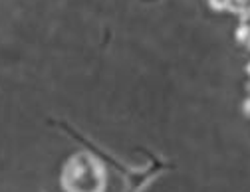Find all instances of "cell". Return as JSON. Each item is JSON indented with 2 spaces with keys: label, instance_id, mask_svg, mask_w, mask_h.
I'll return each instance as SVG.
<instances>
[{
  "label": "cell",
  "instance_id": "1",
  "mask_svg": "<svg viewBox=\"0 0 250 192\" xmlns=\"http://www.w3.org/2000/svg\"><path fill=\"white\" fill-rule=\"evenodd\" d=\"M62 186L66 192H104L105 173L102 163L89 153L72 156L62 174Z\"/></svg>",
  "mask_w": 250,
  "mask_h": 192
},
{
  "label": "cell",
  "instance_id": "2",
  "mask_svg": "<svg viewBox=\"0 0 250 192\" xmlns=\"http://www.w3.org/2000/svg\"><path fill=\"white\" fill-rule=\"evenodd\" d=\"M232 4H234L232 0H208V6L216 12H227L232 8Z\"/></svg>",
  "mask_w": 250,
  "mask_h": 192
},
{
  "label": "cell",
  "instance_id": "3",
  "mask_svg": "<svg viewBox=\"0 0 250 192\" xmlns=\"http://www.w3.org/2000/svg\"><path fill=\"white\" fill-rule=\"evenodd\" d=\"M234 38H236V42L246 44V40L250 38V24H238V28L234 32Z\"/></svg>",
  "mask_w": 250,
  "mask_h": 192
},
{
  "label": "cell",
  "instance_id": "4",
  "mask_svg": "<svg viewBox=\"0 0 250 192\" xmlns=\"http://www.w3.org/2000/svg\"><path fill=\"white\" fill-rule=\"evenodd\" d=\"M242 111H244L246 117H250V97L244 99V103H242Z\"/></svg>",
  "mask_w": 250,
  "mask_h": 192
},
{
  "label": "cell",
  "instance_id": "5",
  "mask_svg": "<svg viewBox=\"0 0 250 192\" xmlns=\"http://www.w3.org/2000/svg\"><path fill=\"white\" fill-rule=\"evenodd\" d=\"M232 2H236L238 6H248V2H250V0H232Z\"/></svg>",
  "mask_w": 250,
  "mask_h": 192
},
{
  "label": "cell",
  "instance_id": "6",
  "mask_svg": "<svg viewBox=\"0 0 250 192\" xmlns=\"http://www.w3.org/2000/svg\"><path fill=\"white\" fill-rule=\"evenodd\" d=\"M246 74L250 76V63H248V66H246Z\"/></svg>",
  "mask_w": 250,
  "mask_h": 192
},
{
  "label": "cell",
  "instance_id": "7",
  "mask_svg": "<svg viewBox=\"0 0 250 192\" xmlns=\"http://www.w3.org/2000/svg\"><path fill=\"white\" fill-rule=\"evenodd\" d=\"M246 48H248V50H250V38H248V40H246Z\"/></svg>",
  "mask_w": 250,
  "mask_h": 192
},
{
  "label": "cell",
  "instance_id": "8",
  "mask_svg": "<svg viewBox=\"0 0 250 192\" xmlns=\"http://www.w3.org/2000/svg\"><path fill=\"white\" fill-rule=\"evenodd\" d=\"M248 91H250V83H248Z\"/></svg>",
  "mask_w": 250,
  "mask_h": 192
}]
</instances>
